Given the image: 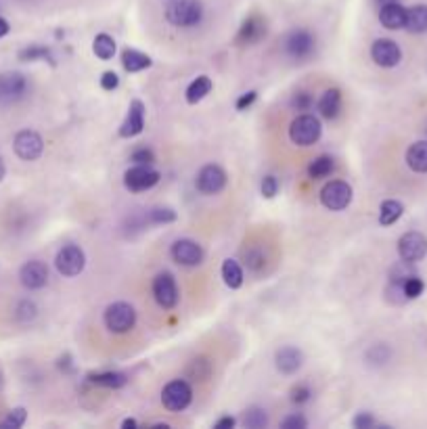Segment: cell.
Returning <instances> with one entry per match:
<instances>
[{
  "instance_id": "cell-8",
  "label": "cell",
  "mask_w": 427,
  "mask_h": 429,
  "mask_svg": "<svg viewBox=\"0 0 427 429\" xmlns=\"http://www.w3.org/2000/svg\"><path fill=\"white\" fill-rule=\"evenodd\" d=\"M160 182V172L153 170L151 166H138L134 164V168H130L124 174V187L132 193H142L149 191Z\"/></svg>"
},
{
  "instance_id": "cell-18",
  "label": "cell",
  "mask_w": 427,
  "mask_h": 429,
  "mask_svg": "<svg viewBox=\"0 0 427 429\" xmlns=\"http://www.w3.org/2000/svg\"><path fill=\"white\" fill-rule=\"evenodd\" d=\"M266 36V21L260 15H252L243 21L237 34V44L241 46H254Z\"/></svg>"
},
{
  "instance_id": "cell-52",
  "label": "cell",
  "mask_w": 427,
  "mask_h": 429,
  "mask_svg": "<svg viewBox=\"0 0 427 429\" xmlns=\"http://www.w3.org/2000/svg\"><path fill=\"white\" fill-rule=\"evenodd\" d=\"M392 3H398V0H377V5L383 7V5H392Z\"/></svg>"
},
{
  "instance_id": "cell-24",
  "label": "cell",
  "mask_w": 427,
  "mask_h": 429,
  "mask_svg": "<svg viewBox=\"0 0 427 429\" xmlns=\"http://www.w3.org/2000/svg\"><path fill=\"white\" fill-rule=\"evenodd\" d=\"M122 63H124V69L130 71V74H136V71H142L151 67V57L142 55L134 48H126L124 55H122Z\"/></svg>"
},
{
  "instance_id": "cell-34",
  "label": "cell",
  "mask_w": 427,
  "mask_h": 429,
  "mask_svg": "<svg viewBox=\"0 0 427 429\" xmlns=\"http://www.w3.org/2000/svg\"><path fill=\"white\" fill-rule=\"evenodd\" d=\"M392 356V350L386 345V343H379V345H373L369 352H367V361L373 363V365H386Z\"/></svg>"
},
{
  "instance_id": "cell-17",
  "label": "cell",
  "mask_w": 427,
  "mask_h": 429,
  "mask_svg": "<svg viewBox=\"0 0 427 429\" xmlns=\"http://www.w3.org/2000/svg\"><path fill=\"white\" fill-rule=\"evenodd\" d=\"M172 258L182 266H197L203 260V249L193 239H178L172 245Z\"/></svg>"
},
{
  "instance_id": "cell-42",
  "label": "cell",
  "mask_w": 427,
  "mask_h": 429,
  "mask_svg": "<svg viewBox=\"0 0 427 429\" xmlns=\"http://www.w3.org/2000/svg\"><path fill=\"white\" fill-rule=\"evenodd\" d=\"M310 396H312V392H310V388L304 385V383H300V385H296V388L292 390V402H294V404H304V402L310 400Z\"/></svg>"
},
{
  "instance_id": "cell-25",
  "label": "cell",
  "mask_w": 427,
  "mask_h": 429,
  "mask_svg": "<svg viewBox=\"0 0 427 429\" xmlns=\"http://www.w3.org/2000/svg\"><path fill=\"white\" fill-rule=\"evenodd\" d=\"M402 211H404V205H402L400 201H396V199H388V201H383L381 207H379V225H383V227H392L394 222L400 220Z\"/></svg>"
},
{
  "instance_id": "cell-48",
  "label": "cell",
  "mask_w": 427,
  "mask_h": 429,
  "mask_svg": "<svg viewBox=\"0 0 427 429\" xmlns=\"http://www.w3.org/2000/svg\"><path fill=\"white\" fill-rule=\"evenodd\" d=\"M231 427H235V419L233 417H222L216 423V429H231Z\"/></svg>"
},
{
  "instance_id": "cell-5",
  "label": "cell",
  "mask_w": 427,
  "mask_h": 429,
  "mask_svg": "<svg viewBox=\"0 0 427 429\" xmlns=\"http://www.w3.org/2000/svg\"><path fill=\"white\" fill-rule=\"evenodd\" d=\"M321 203L331 211H341L352 203V187L343 180H331L321 191Z\"/></svg>"
},
{
  "instance_id": "cell-9",
  "label": "cell",
  "mask_w": 427,
  "mask_h": 429,
  "mask_svg": "<svg viewBox=\"0 0 427 429\" xmlns=\"http://www.w3.org/2000/svg\"><path fill=\"white\" fill-rule=\"evenodd\" d=\"M316 40L308 30H294L285 38V53L296 61H304L314 53Z\"/></svg>"
},
{
  "instance_id": "cell-43",
  "label": "cell",
  "mask_w": 427,
  "mask_h": 429,
  "mask_svg": "<svg viewBox=\"0 0 427 429\" xmlns=\"http://www.w3.org/2000/svg\"><path fill=\"white\" fill-rule=\"evenodd\" d=\"M276 193H278V180H276L274 176H266V178L262 180V195H264L266 199H272Z\"/></svg>"
},
{
  "instance_id": "cell-14",
  "label": "cell",
  "mask_w": 427,
  "mask_h": 429,
  "mask_svg": "<svg viewBox=\"0 0 427 429\" xmlns=\"http://www.w3.org/2000/svg\"><path fill=\"white\" fill-rule=\"evenodd\" d=\"M371 57L379 67H396L402 61V50L394 40L379 38L371 46Z\"/></svg>"
},
{
  "instance_id": "cell-20",
  "label": "cell",
  "mask_w": 427,
  "mask_h": 429,
  "mask_svg": "<svg viewBox=\"0 0 427 429\" xmlns=\"http://www.w3.org/2000/svg\"><path fill=\"white\" fill-rule=\"evenodd\" d=\"M379 21L388 30H402L406 23V9L400 3L379 7Z\"/></svg>"
},
{
  "instance_id": "cell-28",
  "label": "cell",
  "mask_w": 427,
  "mask_h": 429,
  "mask_svg": "<svg viewBox=\"0 0 427 429\" xmlns=\"http://www.w3.org/2000/svg\"><path fill=\"white\" fill-rule=\"evenodd\" d=\"M333 168H335L333 158H329V155H319L316 160L310 162V166H308V176H310L312 180H321V178H327V176L333 172Z\"/></svg>"
},
{
  "instance_id": "cell-33",
  "label": "cell",
  "mask_w": 427,
  "mask_h": 429,
  "mask_svg": "<svg viewBox=\"0 0 427 429\" xmlns=\"http://www.w3.org/2000/svg\"><path fill=\"white\" fill-rule=\"evenodd\" d=\"M26 419H28V410L19 406V408H13V410L7 414V419H3L0 427H3V429H19V427L26 423Z\"/></svg>"
},
{
  "instance_id": "cell-49",
  "label": "cell",
  "mask_w": 427,
  "mask_h": 429,
  "mask_svg": "<svg viewBox=\"0 0 427 429\" xmlns=\"http://www.w3.org/2000/svg\"><path fill=\"white\" fill-rule=\"evenodd\" d=\"M9 21L5 19V17H0V38H3V36H7L9 34Z\"/></svg>"
},
{
  "instance_id": "cell-23",
  "label": "cell",
  "mask_w": 427,
  "mask_h": 429,
  "mask_svg": "<svg viewBox=\"0 0 427 429\" xmlns=\"http://www.w3.org/2000/svg\"><path fill=\"white\" fill-rule=\"evenodd\" d=\"M404 28L410 34H425L427 32V5H415V7L406 9Z\"/></svg>"
},
{
  "instance_id": "cell-3",
  "label": "cell",
  "mask_w": 427,
  "mask_h": 429,
  "mask_svg": "<svg viewBox=\"0 0 427 429\" xmlns=\"http://www.w3.org/2000/svg\"><path fill=\"white\" fill-rule=\"evenodd\" d=\"M136 323V312L128 302H113L105 310V325L111 333H128Z\"/></svg>"
},
{
  "instance_id": "cell-12",
  "label": "cell",
  "mask_w": 427,
  "mask_h": 429,
  "mask_svg": "<svg viewBox=\"0 0 427 429\" xmlns=\"http://www.w3.org/2000/svg\"><path fill=\"white\" fill-rule=\"evenodd\" d=\"M153 298L166 310H170L178 304V287H176V280L170 272H160L153 278Z\"/></svg>"
},
{
  "instance_id": "cell-27",
  "label": "cell",
  "mask_w": 427,
  "mask_h": 429,
  "mask_svg": "<svg viewBox=\"0 0 427 429\" xmlns=\"http://www.w3.org/2000/svg\"><path fill=\"white\" fill-rule=\"evenodd\" d=\"M222 278L227 283V287L231 289H239L243 285V270L235 260H225L222 264Z\"/></svg>"
},
{
  "instance_id": "cell-4",
  "label": "cell",
  "mask_w": 427,
  "mask_h": 429,
  "mask_svg": "<svg viewBox=\"0 0 427 429\" xmlns=\"http://www.w3.org/2000/svg\"><path fill=\"white\" fill-rule=\"evenodd\" d=\"M55 266L63 276H78L86 266V256L78 245H65L55 258Z\"/></svg>"
},
{
  "instance_id": "cell-22",
  "label": "cell",
  "mask_w": 427,
  "mask_h": 429,
  "mask_svg": "<svg viewBox=\"0 0 427 429\" xmlns=\"http://www.w3.org/2000/svg\"><path fill=\"white\" fill-rule=\"evenodd\" d=\"M319 111L323 117L327 120H333L339 115L341 111V93L337 88H329L323 93V97L319 99Z\"/></svg>"
},
{
  "instance_id": "cell-6",
  "label": "cell",
  "mask_w": 427,
  "mask_h": 429,
  "mask_svg": "<svg viewBox=\"0 0 427 429\" xmlns=\"http://www.w3.org/2000/svg\"><path fill=\"white\" fill-rule=\"evenodd\" d=\"M13 149L15 155L23 162H34L42 155L44 151V140L38 132L34 130H21L17 132L15 140H13Z\"/></svg>"
},
{
  "instance_id": "cell-37",
  "label": "cell",
  "mask_w": 427,
  "mask_h": 429,
  "mask_svg": "<svg viewBox=\"0 0 427 429\" xmlns=\"http://www.w3.org/2000/svg\"><path fill=\"white\" fill-rule=\"evenodd\" d=\"M130 162H132V164H138V166H153V164H155V155H153L151 149L140 147V149L132 151Z\"/></svg>"
},
{
  "instance_id": "cell-19",
  "label": "cell",
  "mask_w": 427,
  "mask_h": 429,
  "mask_svg": "<svg viewBox=\"0 0 427 429\" xmlns=\"http://www.w3.org/2000/svg\"><path fill=\"white\" fill-rule=\"evenodd\" d=\"M302 361L304 356L298 347L294 345H285L276 352L274 356V363H276V369L285 375H294L300 367H302Z\"/></svg>"
},
{
  "instance_id": "cell-47",
  "label": "cell",
  "mask_w": 427,
  "mask_h": 429,
  "mask_svg": "<svg viewBox=\"0 0 427 429\" xmlns=\"http://www.w3.org/2000/svg\"><path fill=\"white\" fill-rule=\"evenodd\" d=\"M256 97H258V93L256 90H249V93H245L239 101H237V109L239 111H243V109H247L254 101H256Z\"/></svg>"
},
{
  "instance_id": "cell-30",
  "label": "cell",
  "mask_w": 427,
  "mask_h": 429,
  "mask_svg": "<svg viewBox=\"0 0 427 429\" xmlns=\"http://www.w3.org/2000/svg\"><path fill=\"white\" fill-rule=\"evenodd\" d=\"M88 379L97 385H105V388H122L126 385V375L117 373V371H107V373H93L88 375Z\"/></svg>"
},
{
  "instance_id": "cell-44",
  "label": "cell",
  "mask_w": 427,
  "mask_h": 429,
  "mask_svg": "<svg viewBox=\"0 0 427 429\" xmlns=\"http://www.w3.org/2000/svg\"><path fill=\"white\" fill-rule=\"evenodd\" d=\"M312 97L308 95V93H298L296 97H294V101H292V105L298 109V111H308L310 107H312Z\"/></svg>"
},
{
  "instance_id": "cell-39",
  "label": "cell",
  "mask_w": 427,
  "mask_h": 429,
  "mask_svg": "<svg viewBox=\"0 0 427 429\" xmlns=\"http://www.w3.org/2000/svg\"><path fill=\"white\" fill-rule=\"evenodd\" d=\"M17 318L19 321H23V323H28V321H34L36 318V314H38V308H36V304L34 302H30V300H23V302H19L17 304Z\"/></svg>"
},
{
  "instance_id": "cell-36",
  "label": "cell",
  "mask_w": 427,
  "mask_h": 429,
  "mask_svg": "<svg viewBox=\"0 0 427 429\" xmlns=\"http://www.w3.org/2000/svg\"><path fill=\"white\" fill-rule=\"evenodd\" d=\"M149 220L153 225H168V222L176 220V211L170 209V207H153L149 211Z\"/></svg>"
},
{
  "instance_id": "cell-41",
  "label": "cell",
  "mask_w": 427,
  "mask_h": 429,
  "mask_svg": "<svg viewBox=\"0 0 427 429\" xmlns=\"http://www.w3.org/2000/svg\"><path fill=\"white\" fill-rule=\"evenodd\" d=\"M306 425H308V421L302 414H290L281 421L283 429H306Z\"/></svg>"
},
{
  "instance_id": "cell-40",
  "label": "cell",
  "mask_w": 427,
  "mask_h": 429,
  "mask_svg": "<svg viewBox=\"0 0 427 429\" xmlns=\"http://www.w3.org/2000/svg\"><path fill=\"white\" fill-rule=\"evenodd\" d=\"M19 57L23 61H36V59H50V50L44 48V46H30L26 50L19 53Z\"/></svg>"
},
{
  "instance_id": "cell-51",
  "label": "cell",
  "mask_w": 427,
  "mask_h": 429,
  "mask_svg": "<svg viewBox=\"0 0 427 429\" xmlns=\"http://www.w3.org/2000/svg\"><path fill=\"white\" fill-rule=\"evenodd\" d=\"M5 174H7V168H5V162H3V158H0V180L5 178Z\"/></svg>"
},
{
  "instance_id": "cell-50",
  "label": "cell",
  "mask_w": 427,
  "mask_h": 429,
  "mask_svg": "<svg viewBox=\"0 0 427 429\" xmlns=\"http://www.w3.org/2000/svg\"><path fill=\"white\" fill-rule=\"evenodd\" d=\"M136 425H138V423H136L134 419H126V421L122 423V427H124V429H128V427H136Z\"/></svg>"
},
{
  "instance_id": "cell-45",
  "label": "cell",
  "mask_w": 427,
  "mask_h": 429,
  "mask_svg": "<svg viewBox=\"0 0 427 429\" xmlns=\"http://www.w3.org/2000/svg\"><path fill=\"white\" fill-rule=\"evenodd\" d=\"M101 86H103V90H115L120 86V78L115 71H105V74L101 76Z\"/></svg>"
},
{
  "instance_id": "cell-15",
  "label": "cell",
  "mask_w": 427,
  "mask_h": 429,
  "mask_svg": "<svg viewBox=\"0 0 427 429\" xmlns=\"http://www.w3.org/2000/svg\"><path fill=\"white\" fill-rule=\"evenodd\" d=\"M28 90V80L17 74V71H9V74L0 76V103H13L19 101Z\"/></svg>"
},
{
  "instance_id": "cell-7",
  "label": "cell",
  "mask_w": 427,
  "mask_h": 429,
  "mask_svg": "<svg viewBox=\"0 0 427 429\" xmlns=\"http://www.w3.org/2000/svg\"><path fill=\"white\" fill-rule=\"evenodd\" d=\"M191 400H193V390H191V385H189L184 379H174V381H170V383L164 388V392H162V402H164V406H166L168 410H172V412H180V410H184V408L191 404Z\"/></svg>"
},
{
  "instance_id": "cell-46",
  "label": "cell",
  "mask_w": 427,
  "mask_h": 429,
  "mask_svg": "<svg viewBox=\"0 0 427 429\" xmlns=\"http://www.w3.org/2000/svg\"><path fill=\"white\" fill-rule=\"evenodd\" d=\"M375 425V419H373V414H369V412H361L359 417L354 419V427L356 429H369V427H373Z\"/></svg>"
},
{
  "instance_id": "cell-11",
  "label": "cell",
  "mask_w": 427,
  "mask_h": 429,
  "mask_svg": "<svg viewBox=\"0 0 427 429\" xmlns=\"http://www.w3.org/2000/svg\"><path fill=\"white\" fill-rule=\"evenodd\" d=\"M227 187V172L216 166V164H207L199 170L197 174V189L203 195H218Z\"/></svg>"
},
{
  "instance_id": "cell-38",
  "label": "cell",
  "mask_w": 427,
  "mask_h": 429,
  "mask_svg": "<svg viewBox=\"0 0 427 429\" xmlns=\"http://www.w3.org/2000/svg\"><path fill=\"white\" fill-rule=\"evenodd\" d=\"M245 264L252 268V270H260L264 264H266V256L260 247H252L245 251Z\"/></svg>"
},
{
  "instance_id": "cell-1",
  "label": "cell",
  "mask_w": 427,
  "mask_h": 429,
  "mask_svg": "<svg viewBox=\"0 0 427 429\" xmlns=\"http://www.w3.org/2000/svg\"><path fill=\"white\" fill-rule=\"evenodd\" d=\"M166 17L176 28H193L203 17V5L199 0H172L166 9Z\"/></svg>"
},
{
  "instance_id": "cell-21",
  "label": "cell",
  "mask_w": 427,
  "mask_h": 429,
  "mask_svg": "<svg viewBox=\"0 0 427 429\" xmlns=\"http://www.w3.org/2000/svg\"><path fill=\"white\" fill-rule=\"evenodd\" d=\"M406 164L412 172H427V140H417L406 151Z\"/></svg>"
},
{
  "instance_id": "cell-10",
  "label": "cell",
  "mask_w": 427,
  "mask_h": 429,
  "mask_svg": "<svg viewBox=\"0 0 427 429\" xmlns=\"http://www.w3.org/2000/svg\"><path fill=\"white\" fill-rule=\"evenodd\" d=\"M398 254L404 262H410V264L423 260L427 256V237L417 231L404 233L398 241Z\"/></svg>"
},
{
  "instance_id": "cell-31",
  "label": "cell",
  "mask_w": 427,
  "mask_h": 429,
  "mask_svg": "<svg viewBox=\"0 0 427 429\" xmlns=\"http://www.w3.org/2000/svg\"><path fill=\"white\" fill-rule=\"evenodd\" d=\"M423 289H425V283H423L417 274L406 276V280L402 283V292H404V298H406V300H415V298H419V296L423 294Z\"/></svg>"
},
{
  "instance_id": "cell-2",
  "label": "cell",
  "mask_w": 427,
  "mask_h": 429,
  "mask_svg": "<svg viewBox=\"0 0 427 429\" xmlns=\"http://www.w3.org/2000/svg\"><path fill=\"white\" fill-rule=\"evenodd\" d=\"M321 134H323L321 120L310 115V113L298 115L290 126V138H292L294 145H300V147L314 145V142L321 138Z\"/></svg>"
},
{
  "instance_id": "cell-32",
  "label": "cell",
  "mask_w": 427,
  "mask_h": 429,
  "mask_svg": "<svg viewBox=\"0 0 427 429\" xmlns=\"http://www.w3.org/2000/svg\"><path fill=\"white\" fill-rule=\"evenodd\" d=\"M243 425L249 427V429H260V427H266L268 425V414L266 410L262 408H249L245 419H243Z\"/></svg>"
},
{
  "instance_id": "cell-13",
  "label": "cell",
  "mask_w": 427,
  "mask_h": 429,
  "mask_svg": "<svg viewBox=\"0 0 427 429\" xmlns=\"http://www.w3.org/2000/svg\"><path fill=\"white\" fill-rule=\"evenodd\" d=\"M19 280L26 289L30 292H36V289H42L46 287V283H48V268L44 262L40 260H30L21 266L19 270Z\"/></svg>"
},
{
  "instance_id": "cell-16",
  "label": "cell",
  "mask_w": 427,
  "mask_h": 429,
  "mask_svg": "<svg viewBox=\"0 0 427 429\" xmlns=\"http://www.w3.org/2000/svg\"><path fill=\"white\" fill-rule=\"evenodd\" d=\"M142 128H145V105H142V101L134 99L128 107V115H126L124 124L120 126V136L132 138V136L140 134Z\"/></svg>"
},
{
  "instance_id": "cell-35",
  "label": "cell",
  "mask_w": 427,
  "mask_h": 429,
  "mask_svg": "<svg viewBox=\"0 0 427 429\" xmlns=\"http://www.w3.org/2000/svg\"><path fill=\"white\" fill-rule=\"evenodd\" d=\"M209 371H211V365L205 359H195L189 365V375L197 381H205L209 377Z\"/></svg>"
},
{
  "instance_id": "cell-29",
  "label": "cell",
  "mask_w": 427,
  "mask_h": 429,
  "mask_svg": "<svg viewBox=\"0 0 427 429\" xmlns=\"http://www.w3.org/2000/svg\"><path fill=\"white\" fill-rule=\"evenodd\" d=\"M93 50L99 59L109 61L115 55V40L109 34H99L93 42Z\"/></svg>"
},
{
  "instance_id": "cell-26",
  "label": "cell",
  "mask_w": 427,
  "mask_h": 429,
  "mask_svg": "<svg viewBox=\"0 0 427 429\" xmlns=\"http://www.w3.org/2000/svg\"><path fill=\"white\" fill-rule=\"evenodd\" d=\"M209 93H211V80H209L207 76H199V78L193 80L191 86L187 88V103L195 105V103L203 101Z\"/></svg>"
}]
</instances>
